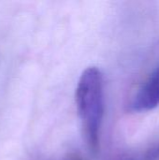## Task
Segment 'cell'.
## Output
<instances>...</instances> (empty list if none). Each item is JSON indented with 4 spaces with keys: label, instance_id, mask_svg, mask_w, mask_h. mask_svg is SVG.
<instances>
[{
    "label": "cell",
    "instance_id": "1",
    "mask_svg": "<svg viewBox=\"0 0 159 160\" xmlns=\"http://www.w3.org/2000/svg\"><path fill=\"white\" fill-rule=\"evenodd\" d=\"M76 104L89 149L97 153L104 115V91L101 71L87 68L81 75L76 88Z\"/></svg>",
    "mask_w": 159,
    "mask_h": 160
},
{
    "label": "cell",
    "instance_id": "2",
    "mask_svg": "<svg viewBox=\"0 0 159 160\" xmlns=\"http://www.w3.org/2000/svg\"><path fill=\"white\" fill-rule=\"evenodd\" d=\"M159 105V66L141 86L130 104L133 112H148Z\"/></svg>",
    "mask_w": 159,
    "mask_h": 160
},
{
    "label": "cell",
    "instance_id": "3",
    "mask_svg": "<svg viewBox=\"0 0 159 160\" xmlns=\"http://www.w3.org/2000/svg\"><path fill=\"white\" fill-rule=\"evenodd\" d=\"M159 158V145L148 151L146 156L144 157V160H157Z\"/></svg>",
    "mask_w": 159,
    "mask_h": 160
}]
</instances>
